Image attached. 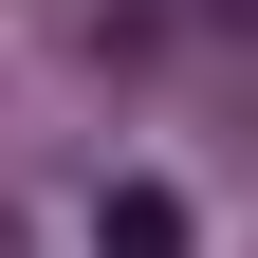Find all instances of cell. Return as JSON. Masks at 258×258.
I'll list each match as a JSON object with an SVG mask.
<instances>
[{
    "mask_svg": "<svg viewBox=\"0 0 258 258\" xmlns=\"http://www.w3.org/2000/svg\"><path fill=\"white\" fill-rule=\"evenodd\" d=\"M203 221H184V184H111L92 203V258H184Z\"/></svg>",
    "mask_w": 258,
    "mask_h": 258,
    "instance_id": "6da1fadb",
    "label": "cell"
}]
</instances>
